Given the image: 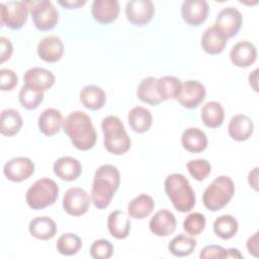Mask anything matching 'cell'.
<instances>
[{
    "label": "cell",
    "mask_w": 259,
    "mask_h": 259,
    "mask_svg": "<svg viewBox=\"0 0 259 259\" xmlns=\"http://www.w3.org/2000/svg\"><path fill=\"white\" fill-rule=\"evenodd\" d=\"M226 258H243V255L240 253L238 249L230 248L226 249Z\"/></svg>",
    "instance_id": "cell-48"
},
{
    "label": "cell",
    "mask_w": 259,
    "mask_h": 259,
    "mask_svg": "<svg viewBox=\"0 0 259 259\" xmlns=\"http://www.w3.org/2000/svg\"><path fill=\"white\" fill-rule=\"evenodd\" d=\"M208 10V4L204 0H186L182 3L181 15L188 25L198 26L207 18Z\"/></svg>",
    "instance_id": "cell-14"
},
{
    "label": "cell",
    "mask_w": 259,
    "mask_h": 259,
    "mask_svg": "<svg viewBox=\"0 0 259 259\" xmlns=\"http://www.w3.org/2000/svg\"><path fill=\"white\" fill-rule=\"evenodd\" d=\"M63 128L76 149L88 151L95 146L97 134L90 116L84 111L71 112L65 118Z\"/></svg>",
    "instance_id": "cell-2"
},
{
    "label": "cell",
    "mask_w": 259,
    "mask_h": 259,
    "mask_svg": "<svg viewBox=\"0 0 259 259\" xmlns=\"http://www.w3.org/2000/svg\"><path fill=\"white\" fill-rule=\"evenodd\" d=\"M182 147L190 153L203 152L207 147V138L198 127H188L181 136Z\"/></svg>",
    "instance_id": "cell-25"
},
{
    "label": "cell",
    "mask_w": 259,
    "mask_h": 259,
    "mask_svg": "<svg viewBox=\"0 0 259 259\" xmlns=\"http://www.w3.org/2000/svg\"><path fill=\"white\" fill-rule=\"evenodd\" d=\"M113 254L112 244L105 239H99L93 242L90 247V255L94 259H108Z\"/></svg>",
    "instance_id": "cell-40"
},
{
    "label": "cell",
    "mask_w": 259,
    "mask_h": 259,
    "mask_svg": "<svg viewBox=\"0 0 259 259\" xmlns=\"http://www.w3.org/2000/svg\"><path fill=\"white\" fill-rule=\"evenodd\" d=\"M1 8V25L17 30L20 29L27 20L29 8L24 1L2 2Z\"/></svg>",
    "instance_id": "cell-8"
},
{
    "label": "cell",
    "mask_w": 259,
    "mask_h": 259,
    "mask_svg": "<svg viewBox=\"0 0 259 259\" xmlns=\"http://www.w3.org/2000/svg\"><path fill=\"white\" fill-rule=\"evenodd\" d=\"M34 26L41 31L52 30L59 20V12L51 1H26Z\"/></svg>",
    "instance_id": "cell-7"
},
{
    "label": "cell",
    "mask_w": 259,
    "mask_h": 259,
    "mask_svg": "<svg viewBox=\"0 0 259 259\" xmlns=\"http://www.w3.org/2000/svg\"><path fill=\"white\" fill-rule=\"evenodd\" d=\"M235 194V184L229 176H218L202 194L203 205L210 211L224 208Z\"/></svg>",
    "instance_id": "cell-5"
},
{
    "label": "cell",
    "mask_w": 259,
    "mask_h": 259,
    "mask_svg": "<svg viewBox=\"0 0 259 259\" xmlns=\"http://www.w3.org/2000/svg\"><path fill=\"white\" fill-rule=\"evenodd\" d=\"M59 4L67 9H77L82 7L86 4V1H80V0H65V1H59Z\"/></svg>",
    "instance_id": "cell-45"
},
{
    "label": "cell",
    "mask_w": 259,
    "mask_h": 259,
    "mask_svg": "<svg viewBox=\"0 0 259 259\" xmlns=\"http://www.w3.org/2000/svg\"><path fill=\"white\" fill-rule=\"evenodd\" d=\"M154 207V199L150 195L142 193L128 202L127 213L134 219L143 220L152 213Z\"/></svg>",
    "instance_id": "cell-29"
},
{
    "label": "cell",
    "mask_w": 259,
    "mask_h": 259,
    "mask_svg": "<svg viewBox=\"0 0 259 259\" xmlns=\"http://www.w3.org/2000/svg\"><path fill=\"white\" fill-rule=\"evenodd\" d=\"M19 97V101L21 103V105L28 109V110H32L37 108L40 103L44 100V92L29 88L25 85H23L19 91L18 94Z\"/></svg>",
    "instance_id": "cell-37"
},
{
    "label": "cell",
    "mask_w": 259,
    "mask_h": 259,
    "mask_svg": "<svg viewBox=\"0 0 259 259\" xmlns=\"http://www.w3.org/2000/svg\"><path fill=\"white\" fill-rule=\"evenodd\" d=\"M82 248V240L72 233L63 234L57 241V250L65 256H73Z\"/></svg>",
    "instance_id": "cell-35"
},
{
    "label": "cell",
    "mask_w": 259,
    "mask_h": 259,
    "mask_svg": "<svg viewBox=\"0 0 259 259\" xmlns=\"http://www.w3.org/2000/svg\"><path fill=\"white\" fill-rule=\"evenodd\" d=\"M164 187L168 198L177 211L187 212L195 205V193L184 175L179 173L168 175L165 179Z\"/></svg>",
    "instance_id": "cell-3"
},
{
    "label": "cell",
    "mask_w": 259,
    "mask_h": 259,
    "mask_svg": "<svg viewBox=\"0 0 259 259\" xmlns=\"http://www.w3.org/2000/svg\"><path fill=\"white\" fill-rule=\"evenodd\" d=\"M230 59L234 66L239 68H247L256 61L257 49L250 41H239L232 48L230 52Z\"/></svg>",
    "instance_id": "cell-18"
},
{
    "label": "cell",
    "mask_w": 259,
    "mask_h": 259,
    "mask_svg": "<svg viewBox=\"0 0 259 259\" xmlns=\"http://www.w3.org/2000/svg\"><path fill=\"white\" fill-rule=\"evenodd\" d=\"M187 170L189 174L197 181L204 180L211 171V166L208 161L204 159H196V160H190L186 164Z\"/></svg>",
    "instance_id": "cell-39"
},
{
    "label": "cell",
    "mask_w": 259,
    "mask_h": 259,
    "mask_svg": "<svg viewBox=\"0 0 259 259\" xmlns=\"http://www.w3.org/2000/svg\"><path fill=\"white\" fill-rule=\"evenodd\" d=\"M64 54V44L57 35H48L39 40L37 45L38 57L47 63L60 61Z\"/></svg>",
    "instance_id": "cell-16"
},
{
    "label": "cell",
    "mask_w": 259,
    "mask_h": 259,
    "mask_svg": "<svg viewBox=\"0 0 259 259\" xmlns=\"http://www.w3.org/2000/svg\"><path fill=\"white\" fill-rule=\"evenodd\" d=\"M259 233L256 232L252 237H250L247 241V249L250 254H252L254 257H258V250H259V239H258Z\"/></svg>",
    "instance_id": "cell-44"
},
{
    "label": "cell",
    "mask_w": 259,
    "mask_h": 259,
    "mask_svg": "<svg viewBox=\"0 0 259 259\" xmlns=\"http://www.w3.org/2000/svg\"><path fill=\"white\" fill-rule=\"evenodd\" d=\"M201 120L209 128H217L224 122L225 111L218 101H208L201 108Z\"/></svg>",
    "instance_id": "cell-30"
},
{
    "label": "cell",
    "mask_w": 259,
    "mask_h": 259,
    "mask_svg": "<svg viewBox=\"0 0 259 259\" xmlns=\"http://www.w3.org/2000/svg\"><path fill=\"white\" fill-rule=\"evenodd\" d=\"M59 194L58 184L50 178L36 180L26 191L25 200L32 209H42L55 203Z\"/></svg>",
    "instance_id": "cell-6"
},
{
    "label": "cell",
    "mask_w": 259,
    "mask_h": 259,
    "mask_svg": "<svg viewBox=\"0 0 259 259\" xmlns=\"http://www.w3.org/2000/svg\"><path fill=\"white\" fill-rule=\"evenodd\" d=\"M127 122L135 133L144 134L150 130L153 116L151 111L146 107L135 106L127 114Z\"/></svg>",
    "instance_id": "cell-27"
},
{
    "label": "cell",
    "mask_w": 259,
    "mask_h": 259,
    "mask_svg": "<svg viewBox=\"0 0 259 259\" xmlns=\"http://www.w3.org/2000/svg\"><path fill=\"white\" fill-rule=\"evenodd\" d=\"M205 217L200 212L189 213L183 222V230L190 236H197L205 228Z\"/></svg>",
    "instance_id": "cell-38"
},
{
    "label": "cell",
    "mask_w": 259,
    "mask_h": 259,
    "mask_svg": "<svg viewBox=\"0 0 259 259\" xmlns=\"http://www.w3.org/2000/svg\"><path fill=\"white\" fill-rule=\"evenodd\" d=\"M79 96L81 103L90 110H99L106 102L105 92L103 89L95 85H87L83 87Z\"/></svg>",
    "instance_id": "cell-28"
},
{
    "label": "cell",
    "mask_w": 259,
    "mask_h": 259,
    "mask_svg": "<svg viewBox=\"0 0 259 259\" xmlns=\"http://www.w3.org/2000/svg\"><path fill=\"white\" fill-rule=\"evenodd\" d=\"M242 22L243 17L238 9L234 7H226L219 12L213 26L225 36V38L229 39L239 32Z\"/></svg>",
    "instance_id": "cell-10"
},
{
    "label": "cell",
    "mask_w": 259,
    "mask_h": 259,
    "mask_svg": "<svg viewBox=\"0 0 259 259\" xmlns=\"http://www.w3.org/2000/svg\"><path fill=\"white\" fill-rule=\"evenodd\" d=\"M196 245L197 242L194 238L179 234L170 241V243L168 244V250L174 256L186 257L192 254V252L196 248Z\"/></svg>",
    "instance_id": "cell-33"
},
{
    "label": "cell",
    "mask_w": 259,
    "mask_h": 259,
    "mask_svg": "<svg viewBox=\"0 0 259 259\" xmlns=\"http://www.w3.org/2000/svg\"><path fill=\"white\" fill-rule=\"evenodd\" d=\"M34 172V164L27 157H16L4 165V176L12 182H21L28 179Z\"/></svg>",
    "instance_id": "cell-13"
},
{
    "label": "cell",
    "mask_w": 259,
    "mask_h": 259,
    "mask_svg": "<svg viewBox=\"0 0 259 259\" xmlns=\"http://www.w3.org/2000/svg\"><path fill=\"white\" fill-rule=\"evenodd\" d=\"M249 84L254 89V91H258V69H255L249 75Z\"/></svg>",
    "instance_id": "cell-47"
},
{
    "label": "cell",
    "mask_w": 259,
    "mask_h": 259,
    "mask_svg": "<svg viewBox=\"0 0 259 259\" xmlns=\"http://www.w3.org/2000/svg\"><path fill=\"white\" fill-rule=\"evenodd\" d=\"M57 225L49 217H36L28 225V231L37 240H51L57 234Z\"/></svg>",
    "instance_id": "cell-24"
},
{
    "label": "cell",
    "mask_w": 259,
    "mask_h": 259,
    "mask_svg": "<svg viewBox=\"0 0 259 259\" xmlns=\"http://www.w3.org/2000/svg\"><path fill=\"white\" fill-rule=\"evenodd\" d=\"M199 258L206 259V258H226V249L222 246L218 245H208L205 246L199 254Z\"/></svg>",
    "instance_id": "cell-42"
},
{
    "label": "cell",
    "mask_w": 259,
    "mask_h": 259,
    "mask_svg": "<svg viewBox=\"0 0 259 259\" xmlns=\"http://www.w3.org/2000/svg\"><path fill=\"white\" fill-rule=\"evenodd\" d=\"M181 82L174 76H164L157 79V87L163 101L168 99H176Z\"/></svg>",
    "instance_id": "cell-36"
},
{
    "label": "cell",
    "mask_w": 259,
    "mask_h": 259,
    "mask_svg": "<svg viewBox=\"0 0 259 259\" xmlns=\"http://www.w3.org/2000/svg\"><path fill=\"white\" fill-rule=\"evenodd\" d=\"M22 126V117L20 113L13 109L7 108L1 112L0 133L5 137L16 135Z\"/></svg>",
    "instance_id": "cell-32"
},
{
    "label": "cell",
    "mask_w": 259,
    "mask_h": 259,
    "mask_svg": "<svg viewBox=\"0 0 259 259\" xmlns=\"http://www.w3.org/2000/svg\"><path fill=\"white\" fill-rule=\"evenodd\" d=\"M12 53H13V46L11 41L6 37L1 36L0 37V62L4 63L5 61L9 60Z\"/></svg>",
    "instance_id": "cell-43"
},
{
    "label": "cell",
    "mask_w": 259,
    "mask_h": 259,
    "mask_svg": "<svg viewBox=\"0 0 259 259\" xmlns=\"http://www.w3.org/2000/svg\"><path fill=\"white\" fill-rule=\"evenodd\" d=\"M155 14V6L150 0H132L125 5V15L127 20L136 25L148 24Z\"/></svg>",
    "instance_id": "cell-12"
},
{
    "label": "cell",
    "mask_w": 259,
    "mask_h": 259,
    "mask_svg": "<svg viewBox=\"0 0 259 259\" xmlns=\"http://www.w3.org/2000/svg\"><path fill=\"white\" fill-rule=\"evenodd\" d=\"M228 39L214 27L206 28L201 36V48L208 55L221 54L227 45Z\"/></svg>",
    "instance_id": "cell-26"
},
{
    "label": "cell",
    "mask_w": 259,
    "mask_h": 259,
    "mask_svg": "<svg viewBox=\"0 0 259 259\" xmlns=\"http://www.w3.org/2000/svg\"><path fill=\"white\" fill-rule=\"evenodd\" d=\"M18 83L17 75L10 69L0 70V88L2 91L12 90Z\"/></svg>",
    "instance_id": "cell-41"
},
{
    "label": "cell",
    "mask_w": 259,
    "mask_h": 259,
    "mask_svg": "<svg viewBox=\"0 0 259 259\" xmlns=\"http://www.w3.org/2000/svg\"><path fill=\"white\" fill-rule=\"evenodd\" d=\"M54 173L57 177L65 181H74L82 173L81 163L73 157H61L53 166Z\"/></svg>",
    "instance_id": "cell-20"
},
{
    "label": "cell",
    "mask_w": 259,
    "mask_h": 259,
    "mask_svg": "<svg viewBox=\"0 0 259 259\" xmlns=\"http://www.w3.org/2000/svg\"><path fill=\"white\" fill-rule=\"evenodd\" d=\"M238 222L231 214H223L213 222L214 234L223 240L232 239L238 232Z\"/></svg>",
    "instance_id": "cell-34"
},
{
    "label": "cell",
    "mask_w": 259,
    "mask_h": 259,
    "mask_svg": "<svg viewBox=\"0 0 259 259\" xmlns=\"http://www.w3.org/2000/svg\"><path fill=\"white\" fill-rule=\"evenodd\" d=\"M107 229L113 238L117 240L125 239L131 231L130 218L121 210H113L107 218Z\"/></svg>",
    "instance_id": "cell-23"
},
{
    "label": "cell",
    "mask_w": 259,
    "mask_h": 259,
    "mask_svg": "<svg viewBox=\"0 0 259 259\" xmlns=\"http://www.w3.org/2000/svg\"><path fill=\"white\" fill-rule=\"evenodd\" d=\"M119 3L116 0H94L91 5L93 18L102 24L115 21L119 14Z\"/></svg>",
    "instance_id": "cell-15"
},
{
    "label": "cell",
    "mask_w": 259,
    "mask_h": 259,
    "mask_svg": "<svg viewBox=\"0 0 259 259\" xmlns=\"http://www.w3.org/2000/svg\"><path fill=\"white\" fill-rule=\"evenodd\" d=\"M175 215L168 209L158 210L150 220V231L157 237H167L176 230Z\"/></svg>",
    "instance_id": "cell-19"
},
{
    "label": "cell",
    "mask_w": 259,
    "mask_h": 259,
    "mask_svg": "<svg viewBox=\"0 0 259 259\" xmlns=\"http://www.w3.org/2000/svg\"><path fill=\"white\" fill-rule=\"evenodd\" d=\"M63 123V115L61 111L56 108L45 109L38 116L37 121L39 132L47 137H51L58 134Z\"/></svg>",
    "instance_id": "cell-22"
},
{
    "label": "cell",
    "mask_w": 259,
    "mask_h": 259,
    "mask_svg": "<svg viewBox=\"0 0 259 259\" xmlns=\"http://www.w3.org/2000/svg\"><path fill=\"white\" fill-rule=\"evenodd\" d=\"M254 124L252 119L245 114H236L228 125L230 137L237 142L247 141L253 134Z\"/></svg>",
    "instance_id": "cell-21"
},
{
    "label": "cell",
    "mask_w": 259,
    "mask_h": 259,
    "mask_svg": "<svg viewBox=\"0 0 259 259\" xmlns=\"http://www.w3.org/2000/svg\"><path fill=\"white\" fill-rule=\"evenodd\" d=\"M91 197L88 192L80 187L69 188L63 197V207L72 217L85 214L90 206Z\"/></svg>",
    "instance_id": "cell-9"
},
{
    "label": "cell",
    "mask_w": 259,
    "mask_h": 259,
    "mask_svg": "<svg viewBox=\"0 0 259 259\" xmlns=\"http://www.w3.org/2000/svg\"><path fill=\"white\" fill-rule=\"evenodd\" d=\"M120 184L118 169L109 164L101 165L94 174L91 188V201L98 209L108 207Z\"/></svg>",
    "instance_id": "cell-1"
},
{
    "label": "cell",
    "mask_w": 259,
    "mask_h": 259,
    "mask_svg": "<svg viewBox=\"0 0 259 259\" xmlns=\"http://www.w3.org/2000/svg\"><path fill=\"white\" fill-rule=\"evenodd\" d=\"M137 96L142 102L150 105H158L163 101L159 94L155 77H147L141 81L137 90Z\"/></svg>",
    "instance_id": "cell-31"
},
{
    "label": "cell",
    "mask_w": 259,
    "mask_h": 259,
    "mask_svg": "<svg viewBox=\"0 0 259 259\" xmlns=\"http://www.w3.org/2000/svg\"><path fill=\"white\" fill-rule=\"evenodd\" d=\"M204 86L196 80H187L181 83L176 99L185 108L197 107L205 98Z\"/></svg>",
    "instance_id": "cell-11"
},
{
    "label": "cell",
    "mask_w": 259,
    "mask_h": 259,
    "mask_svg": "<svg viewBox=\"0 0 259 259\" xmlns=\"http://www.w3.org/2000/svg\"><path fill=\"white\" fill-rule=\"evenodd\" d=\"M23 81L25 86L44 92L54 85L55 76L51 71L45 68L34 67L24 73Z\"/></svg>",
    "instance_id": "cell-17"
},
{
    "label": "cell",
    "mask_w": 259,
    "mask_h": 259,
    "mask_svg": "<svg viewBox=\"0 0 259 259\" xmlns=\"http://www.w3.org/2000/svg\"><path fill=\"white\" fill-rule=\"evenodd\" d=\"M258 167H255L253 170L250 171L248 175V182L249 185L255 190L258 191Z\"/></svg>",
    "instance_id": "cell-46"
},
{
    "label": "cell",
    "mask_w": 259,
    "mask_h": 259,
    "mask_svg": "<svg viewBox=\"0 0 259 259\" xmlns=\"http://www.w3.org/2000/svg\"><path fill=\"white\" fill-rule=\"evenodd\" d=\"M103 145L110 154L119 156L125 154L132 146V141L125 132L123 123L115 115H108L101 122Z\"/></svg>",
    "instance_id": "cell-4"
}]
</instances>
